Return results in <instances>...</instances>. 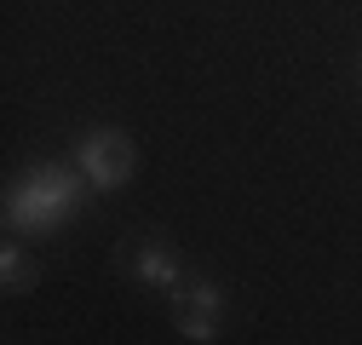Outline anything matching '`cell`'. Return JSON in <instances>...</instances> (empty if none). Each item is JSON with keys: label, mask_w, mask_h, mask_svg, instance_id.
<instances>
[{"label": "cell", "mask_w": 362, "mask_h": 345, "mask_svg": "<svg viewBox=\"0 0 362 345\" xmlns=\"http://www.w3.org/2000/svg\"><path fill=\"white\" fill-rule=\"evenodd\" d=\"M35 265H29V259H23V247H12L6 242V253H0V282H6V293H23V288H35Z\"/></svg>", "instance_id": "cell-5"}, {"label": "cell", "mask_w": 362, "mask_h": 345, "mask_svg": "<svg viewBox=\"0 0 362 345\" xmlns=\"http://www.w3.org/2000/svg\"><path fill=\"white\" fill-rule=\"evenodd\" d=\"M121 265L139 276V282H150V288H185V265H178V253L167 247V242H139V247H121Z\"/></svg>", "instance_id": "cell-4"}, {"label": "cell", "mask_w": 362, "mask_h": 345, "mask_svg": "<svg viewBox=\"0 0 362 345\" xmlns=\"http://www.w3.org/2000/svg\"><path fill=\"white\" fill-rule=\"evenodd\" d=\"M173 328L185 334V339H213L218 328H224V288H213V282H185L178 288V299H173Z\"/></svg>", "instance_id": "cell-3"}, {"label": "cell", "mask_w": 362, "mask_h": 345, "mask_svg": "<svg viewBox=\"0 0 362 345\" xmlns=\"http://www.w3.org/2000/svg\"><path fill=\"white\" fill-rule=\"evenodd\" d=\"M75 161H81V179L93 185L98 196H104V190H121V185L132 179V144H127L121 133H110V127H93V133L81 139Z\"/></svg>", "instance_id": "cell-2"}, {"label": "cell", "mask_w": 362, "mask_h": 345, "mask_svg": "<svg viewBox=\"0 0 362 345\" xmlns=\"http://www.w3.org/2000/svg\"><path fill=\"white\" fill-rule=\"evenodd\" d=\"M86 190H93V185H86L81 172H69V167H58V161H40V167H29L23 179L12 185V196H6V225L47 236V230H58L69 213H75V201H81Z\"/></svg>", "instance_id": "cell-1"}, {"label": "cell", "mask_w": 362, "mask_h": 345, "mask_svg": "<svg viewBox=\"0 0 362 345\" xmlns=\"http://www.w3.org/2000/svg\"><path fill=\"white\" fill-rule=\"evenodd\" d=\"M356 81H362V52H356Z\"/></svg>", "instance_id": "cell-6"}]
</instances>
